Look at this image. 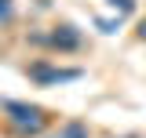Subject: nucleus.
<instances>
[{"label": "nucleus", "instance_id": "nucleus-1", "mask_svg": "<svg viewBox=\"0 0 146 138\" xmlns=\"http://www.w3.org/2000/svg\"><path fill=\"white\" fill-rule=\"evenodd\" d=\"M4 113L18 135H40L44 131V113L36 105H26V102H4Z\"/></svg>", "mask_w": 146, "mask_h": 138}, {"label": "nucleus", "instance_id": "nucleus-2", "mask_svg": "<svg viewBox=\"0 0 146 138\" xmlns=\"http://www.w3.org/2000/svg\"><path fill=\"white\" fill-rule=\"evenodd\" d=\"M29 76L36 84H70V80H80V69H51L36 62V66H29Z\"/></svg>", "mask_w": 146, "mask_h": 138}, {"label": "nucleus", "instance_id": "nucleus-3", "mask_svg": "<svg viewBox=\"0 0 146 138\" xmlns=\"http://www.w3.org/2000/svg\"><path fill=\"white\" fill-rule=\"evenodd\" d=\"M51 44H55V47H66V51H73V47L80 44V33H77L73 26H58V29L51 33Z\"/></svg>", "mask_w": 146, "mask_h": 138}, {"label": "nucleus", "instance_id": "nucleus-4", "mask_svg": "<svg viewBox=\"0 0 146 138\" xmlns=\"http://www.w3.org/2000/svg\"><path fill=\"white\" fill-rule=\"evenodd\" d=\"M51 138H91V131H88V124H80V120H66Z\"/></svg>", "mask_w": 146, "mask_h": 138}, {"label": "nucleus", "instance_id": "nucleus-5", "mask_svg": "<svg viewBox=\"0 0 146 138\" xmlns=\"http://www.w3.org/2000/svg\"><path fill=\"white\" fill-rule=\"evenodd\" d=\"M15 18V0H0V26H7Z\"/></svg>", "mask_w": 146, "mask_h": 138}, {"label": "nucleus", "instance_id": "nucleus-6", "mask_svg": "<svg viewBox=\"0 0 146 138\" xmlns=\"http://www.w3.org/2000/svg\"><path fill=\"white\" fill-rule=\"evenodd\" d=\"M110 7H113L117 15H131V11H135V0H110Z\"/></svg>", "mask_w": 146, "mask_h": 138}, {"label": "nucleus", "instance_id": "nucleus-7", "mask_svg": "<svg viewBox=\"0 0 146 138\" xmlns=\"http://www.w3.org/2000/svg\"><path fill=\"white\" fill-rule=\"evenodd\" d=\"M139 40H146V18L139 22Z\"/></svg>", "mask_w": 146, "mask_h": 138}]
</instances>
